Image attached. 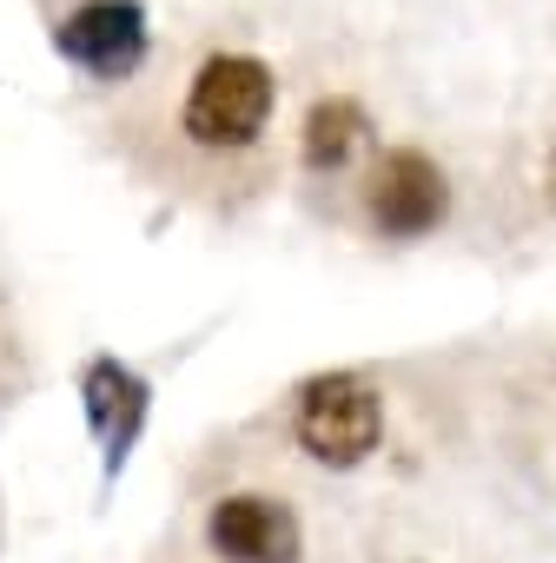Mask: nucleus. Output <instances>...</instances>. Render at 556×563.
<instances>
[{
	"mask_svg": "<svg viewBox=\"0 0 556 563\" xmlns=\"http://www.w3.org/2000/svg\"><path fill=\"white\" fill-rule=\"evenodd\" d=\"M286 431L292 451L312 457L319 471H358L385 444V391L365 372H312L292 385Z\"/></svg>",
	"mask_w": 556,
	"mask_h": 563,
	"instance_id": "nucleus-1",
	"label": "nucleus"
},
{
	"mask_svg": "<svg viewBox=\"0 0 556 563\" xmlns=\"http://www.w3.org/2000/svg\"><path fill=\"white\" fill-rule=\"evenodd\" d=\"M271 107H278V74L258 54H212L199 60L179 100V133L199 153H252L271 126Z\"/></svg>",
	"mask_w": 556,
	"mask_h": 563,
	"instance_id": "nucleus-2",
	"label": "nucleus"
},
{
	"mask_svg": "<svg viewBox=\"0 0 556 563\" xmlns=\"http://www.w3.org/2000/svg\"><path fill=\"white\" fill-rule=\"evenodd\" d=\"M199 550L212 563H305V517L286 490L232 484L199 504Z\"/></svg>",
	"mask_w": 556,
	"mask_h": 563,
	"instance_id": "nucleus-3",
	"label": "nucleus"
},
{
	"mask_svg": "<svg viewBox=\"0 0 556 563\" xmlns=\"http://www.w3.org/2000/svg\"><path fill=\"white\" fill-rule=\"evenodd\" d=\"M365 219L391 245L431 239L451 219V179H444V166L431 153H418V146H391L371 166V179H365Z\"/></svg>",
	"mask_w": 556,
	"mask_h": 563,
	"instance_id": "nucleus-4",
	"label": "nucleus"
},
{
	"mask_svg": "<svg viewBox=\"0 0 556 563\" xmlns=\"http://www.w3.org/2000/svg\"><path fill=\"white\" fill-rule=\"evenodd\" d=\"M80 411H87V431L100 444V484H120V471L133 464L140 431L153 418V385L126 358L100 352V358L80 365Z\"/></svg>",
	"mask_w": 556,
	"mask_h": 563,
	"instance_id": "nucleus-5",
	"label": "nucleus"
},
{
	"mask_svg": "<svg viewBox=\"0 0 556 563\" xmlns=\"http://www.w3.org/2000/svg\"><path fill=\"white\" fill-rule=\"evenodd\" d=\"M153 27L140 0H80V8L54 27V54L93 80H133L146 67Z\"/></svg>",
	"mask_w": 556,
	"mask_h": 563,
	"instance_id": "nucleus-6",
	"label": "nucleus"
},
{
	"mask_svg": "<svg viewBox=\"0 0 556 563\" xmlns=\"http://www.w3.org/2000/svg\"><path fill=\"white\" fill-rule=\"evenodd\" d=\"M365 133H371V113H365L352 93L312 100V113H305V126H299V159H305V173H345L352 153L365 146Z\"/></svg>",
	"mask_w": 556,
	"mask_h": 563,
	"instance_id": "nucleus-7",
	"label": "nucleus"
},
{
	"mask_svg": "<svg viewBox=\"0 0 556 563\" xmlns=\"http://www.w3.org/2000/svg\"><path fill=\"white\" fill-rule=\"evenodd\" d=\"M543 206L556 212V146H549V166H543Z\"/></svg>",
	"mask_w": 556,
	"mask_h": 563,
	"instance_id": "nucleus-8",
	"label": "nucleus"
}]
</instances>
